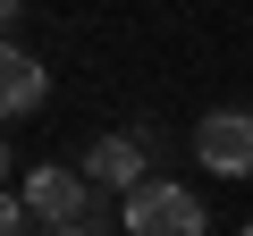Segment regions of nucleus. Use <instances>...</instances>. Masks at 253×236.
<instances>
[{
    "mask_svg": "<svg viewBox=\"0 0 253 236\" xmlns=\"http://www.w3.org/2000/svg\"><path fill=\"white\" fill-rule=\"evenodd\" d=\"M118 228L126 236H211V202H194L177 177H152L118 202Z\"/></svg>",
    "mask_w": 253,
    "mask_h": 236,
    "instance_id": "f257e3e1",
    "label": "nucleus"
},
{
    "mask_svg": "<svg viewBox=\"0 0 253 236\" xmlns=\"http://www.w3.org/2000/svg\"><path fill=\"white\" fill-rule=\"evenodd\" d=\"M26 219L42 228V236H59V228H101V194H93V177L84 169H34L26 177Z\"/></svg>",
    "mask_w": 253,
    "mask_h": 236,
    "instance_id": "f03ea898",
    "label": "nucleus"
},
{
    "mask_svg": "<svg viewBox=\"0 0 253 236\" xmlns=\"http://www.w3.org/2000/svg\"><path fill=\"white\" fill-rule=\"evenodd\" d=\"M194 160H203L211 177H253V110H203Z\"/></svg>",
    "mask_w": 253,
    "mask_h": 236,
    "instance_id": "7ed1b4c3",
    "label": "nucleus"
},
{
    "mask_svg": "<svg viewBox=\"0 0 253 236\" xmlns=\"http://www.w3.org/2000/svg\"><path fill=\"white\" fill-rule=\"evenodd\" d=\"M144 169H152V144H144V135H101V144L84 152V177H93V194H110V202H126L135 186H152Z\"/></svg>",
    "mask_w": 253,
    "mask_h": 236,
    "instance_id": "20e7f679",
    "label": "nucleus"
},
{
    "mask_svg": "<svg viewBox=\"0 0 253 236\" xmlns=\"http://www.w3.org/2000/svg\"><path fill=\"white\" fill-rule=\"evenodd\" d=\"M42 93H51L42 59H34V51H17V42H0V118H26V110H42Z\"/></svg>",
    "mask_w": 253,
    "mask_h": 236,
    "instance_id": "39448f33",
    "label": "nucleus"
},
{
    "mask_svg": "<svg viewBox=\"0 0 253 236\" xmlns=\"http://www.w3.org/2000/svg\"><path fill=\"white\" fill-rule=\"evenodd\" d=\"M0 236H26V194H0Z\"/></svg>",
    "mask_w": 253,
    "mask_h": 236,
    "instance_id": "423d86ee",
    "label": "nucleus"
},
{
    "mask_svg": "<svg viewBox=\"0 0 253 236\" xmlns=\"http://www.w3.org/2000/svg\"><path fill=\"white\" fill-rule=\"evenodd\" d=\"M9 26H17V0H0V42H9Z\"/></svg>",
    "mask_w": 253,
    "mask_h": 236,
    "instance_id": "0eeeda50",
    "label": "nucleus"
},
{
    "mask_svg": "<svg viewBox=\"0 0 253 236\" xmlns=\"http://www.w3.org/2000/svg\"><path fill=\"white\" fill-rule=\"evenodd\" d=\"M0 177H9V135H0Z\"/></svg>",
    "mask_w": 253,
    "mask_h": 236,
    "instance_id": "6e6552de",
    "label": "nucleus"
},
{
    "mask_svg": "<svg viewBox=\"0 0 253 236\" xmlns=\"http://www.w3.org/2000/svg\"><path fill=\"white\" fill-rule=\"evenodd\" d=\"M59 236H101V228H59Z\"/></svg>",
    "mask_w": 253,
    "mask_h": 236,
    "instance_id": "1a4fd4ad",
    "label": "nucleus"
},
{
    "mask_svg": "<svg viewBox=\"0 0 253 236\" xmlns=\"http://www.w3.org/2000/svg\"><path fill=\"white\" fill-rule=\"evenodd\" d=\"M245 236H253V228H245Z\"/></svg>",
    "mask_w": 253,
    "mask_h": 236,
    "instance_id": "9d476101",
    "label": "nucleus"
}]
</instances>
